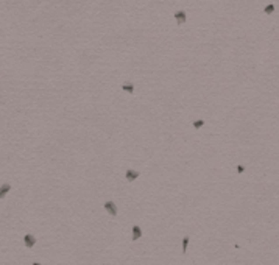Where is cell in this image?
<instances>
[{"mask_svg": "<svg viewBox=\"0 0 279 265\" xmlns=\"http://www.w3.org/2000/svg\"><path fill=\"white\" fill-rule=\"evenodd\" d=\"M105 209L108 210V214L112 215V217H115L117 215V206L115 203H112V201H106L105 203Z\"/></svg>", "mask_w": 279, "mask_h": 265, "instance_id": "cell-1", "label": "cell"}, {"mask_svg": "<svg viewBox=\"0 0 279 265\" xmlns=\"http://www.w3.org/2000/svg\"><path fill=\"white\" fill-rule=\"evenodd\" d=\"M24 243L27 248H33V246L36 245V239H34V236H31V234H25L24 236Z\"/></svg>", "mask_w": 279, "mask_h": 265, "instance_id": "cell-2", "label": "cell"}, {"mask_svg": "<svg viewBox=\"0 0 279 265\" xmlns=\"http://www.w3.org/2000/svg\"><path fill=\"white\" fill-rule=\"evenodd\" d=\"M175 19H176V22H178V25H183L184 22H186V13L184 11H176L175 13Z\"/></svg>", "mask_w": 279, "mask_h": 265, "instance_id": "cell-3", "label": "cell"}, {"mask_svg": "<svg viewBox=\"0 0 279 265\" xmlns=\"http://www.w3.org/2000/svg\"><path fill=\"white\" fill-rule=\"evenodd\" d=\"M139 178V172H136V170H131V169H128L127 170V179L129 182H133L134 179H137Z\"/></svg>", "mask_w": 279, "mask_h": 265, "instance_id": "cell-4", "label": "cell"}, {"mask_svg": "<svg viewBox=\"0 0 279 265\" xmlns=\"http://www.w3.org/2000/svg\"><path fill=\"white\" fill-rule=\"evenodd\" d=\"M142 237V229H141V226H133V240H139Z\"/></svg>", "mask_w": 279, "mask_h": 265, "instance_id": "cell-5", "label": "cell"}, {"mask_svg": "<svg viewBox=\"0 0 279 265\" xmlns=\"http://www.w3.org/2000/svg\"><path fill=\"white\" fill-rule=\"evenodd\" d=\"M10 190H11V186H10V184H8V182H6V184H3V186L0 187V200L5 198V195H6Z\"/></svg>", "mask_w": 279, "mask_h": 265, "instance_id": "cell-6", "label": "cell"}, {"mask_svg": "<svg viewBox=\"0 0 279 265\" xmlns=\"http://www.w3.org/2000/svg\"><path fill=\"white\" fill-rule=\"evenodd\" d=\"M189 240H190V239H189V236H186V237H184V239H183V254H186V253H187Z\"/></svg>", "mask_w": 279, "mask_h": 265, "instance_id": "cell-7", "label": "cell"}, {"mask_svg": "<svg viewBox=\"0 0 279 265\" xmlns=\"http://www.w3.org/2000/svg\"><path fill=\"white\" fill-rule=\"evenodd\" d=\"M122 89H123V91L125 92H128V94H133V91H134V86H133V84H123V86H122Z\"/></svg>", "mask_w": 279, "mask_h": 265, "instance_id": "cell-8", "label": "cell"}, {"mask_svg": "<svg viewBox=\"0 0 279 265\" xmlns=\"http://www.w3.org/2000/svg\"><path fill=\"white\" fill-rule=\"evenodd\" d=\"M264 11H265V14H271V13L274 11V5H273V3H270V5H267L264 8Z\"/></svg>", "mask_w": 279, "mask_h": 265, "instance_id": "cell-9", "label": "cell"}, {"mask_svg": "<svg viewBox=\"0 0 279 265\" xmlns=\"http://www.w3.org/2000/svg\"><path fill=\"white\" fill-rule=\"evenodd\" d=\"M201 127H204V120H193V128H201Z\"/></svg>", "mask_w": 279, "mask_h": 265, "instance_id": "cell-10", "label": "cell"}, {"mask_svg": "<svg viewBox=\"0 0 279 265\" xmlns=\"http://www.w3.org/2000/svg\"><path fill=\"white\" fill-rule=\"evenodd\" d=\"M237 172H238V173H243V172H245V167H243V165H238V167H237Z\"/></svg>", "mask_w": 279, "mask_h": 265, "instance_id": "cell-11", "label": "cell"}, {"mask_svg": "<svg viewBox=\"0 0 279 265\" xmlns=\"http://www.w3.org/2000/svg\"><path fill=\"white\" fill-rule=\"evenodd\" d=\"M33 265H42V264H39V262H34Z\"/></svg>", "mask_w": 279, "mask_h": 265, "instance_id": "cell-12", "label": "cell"}]
</instances>
